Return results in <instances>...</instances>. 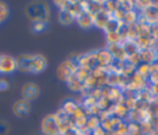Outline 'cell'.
<instances>
[{"mask_svg":"<svg viewBox=\"0 0 158 135\" xmlns=\"http://www.w3.org/2000/svg\"><path fill=\"white\" fill-rule=\"evenodd\" d=\"M30 111H31V103L22 98L16 100L12 105V113L17 118H23V116L28 115Z\"/></svg>","mask_w":158,"mask_h":135,"instance_id":"obj_11","label":"cell"},{"mask_svg":"<svg viewBox=\"0 0 158 135\" xmlns=\"http://www.w3.org/2000/svg\"><path fill=\"white\" fill-rule=\"evenodd\" d=\"M141 15L144 17L147 25H154V24H158V9H157V7L152 6V7L147 9L146 11L141 12Z\"/></svg>","mask_w":158,"mask_h":135,"instance_id":"obj_19","label":"cell"},{"mask_svg":"<svg viewBox=\"0 0 158 135\" xmlns=\"http://www.w3.org/2000/svg\"><path fill=\"white\" fill-rule=\"evenodd\" d=\"M135 97L139 102V104H149L152 102V99L154 98L148 87L142 89V90H139V92H137V93H135Z\"/></svg>","mask_w":158,"mask_h":135,"instance_id":"obj_21","label":"cell"},{"mask_svg":"<svg viewBox=\"0 0 158 135\" xmlns=\"http://www.w3.org/2000/svg\"><path fill=\"white\" fill-rule=\"evenodd\" d=\"M96 62H98V67H100V68H106V67L111 66L112 63H115L114 57L106 48L96 50Z\"/></svg>","mask_w":158,"mask_h":135,"instance_id":"obj_12","label":"cell"},{"mask_svg":"<svg viewBox=\"0 0 158 135\" xmlns=\"http://www.w3.org/2000/svg\"><path fill=\"white\" fill-rule=\"evenodd\" d=\"M90 135H107V133H106V131L104 130V128L100 125V126H98L95 130H93Z\"/></svg>","mask_w":158,"mask_h":135,"instance_id":"obj_46","label":"cell"},{"mask_svg":"<svg viewBox=\"0 0 158 135\" xmlns=\"http://www.w3.org/2000/svg\"><path fill=\"white\" fill-rule=\"evenodd\" d=\"M42 135H60L54 114H47L41 121Z\"/></svg>","mask_w":158,"mask_h":135,"instance_id":"obj_5","label":"cell"},{"mask_svg":"<svg viewBox=\"0 0 158 135\" xmlns=\"http://www.w3.org/2000/svg\"><path fill=\"white\" fill-rule=\"evenodd\" d=\"M96 105H98V108L100 109V111H102V110H107V109H110V107H111L112 104H111L106 98H100V99L98 100Z\"/></svg>","mask_w":158,"mask_h":135,"instance_id":"obj_39","label":"cell"},{"mask_svg":"<svg viewBox=\"0 0 158 135\" xmlns=\"http://www.w3.org/2000/svg\"><path fill=\"white\" fill-rule=\"evenodd\" d=\"M139 128H141V133L142 135H149L153 130H154V124H153V120L151 121H143L139 124Z\"/></svg>","mask_w":158,"mask_h":135,"instance_id":"obj_33","label":"cell"},{"mask_svg":"<svg viewBox=\"0 0 158 135\" xmlns=\"http://www.w3.org/2000/svg\"><path fill=\"white\" fill-rule=\"evenodd\" d=\"M111 19H112V17H111V14L107 12V11L104 9V10H101L100 12H98L96 15H94V26L98 27V28L104 30L105 26L107 25V22H109Z\"/></svg>","mask_w":158,"mask_h":135,"instance_id":"obj_14","label":"cell"},{"mask_svg":"<svg viewBox=\"0 0 158 135\" xmlns=\"http://www.w3.org/2000/svg\"><path fill=\"white\" fill-rule=\"evenodd\" d=\"M9 15H10V9H9L7 4L4 1H0V24L5 22L7 20Z\"/></svg>","mask_w":158,"mask_h":135,"instance_id":"obj_32","label":"cell"},{"mask_svg":"<svg viewBox=\"0 0 158 135\" xmlns=\"http://www.w3.org/2000/svg\"><path fill=\"white\" fill-rule=\"evenodd\" d=\"M102 98H106L111 104L122 103L125 99V92L117 87H104L102 88Z\"/></svg>","mask_w":158,"mask_h":135,"instance_id":"obj_7","label":"cell"},{"mask_svg":"<svg viewBox=\"0 0 158 135\" xmlns=\"http://www.w3.org/2000/svg\"><path fill=\"white\" fill-rule=\"evenodd\" d=\"M139 56H141V62L142 63L152 64L153 62H156V50L147 48V50L139 51Z\"/></svg>","mask_w":158,"mask_h":135,"instance_id":"obj_23","label":"cell"},{"mask_svg":"<svg viewBox=\"0 0 158 135\" xmlns=\"http://www.w3.org/2000/svg\"><path fill=\"white\" fill-rule=\"evenodd\" d=\"M10 87V83L6 78H0V92H5Z\"/></svg>","mask_w":158,"mask_h":135,"instance_id":"obj_45","label":"cell"},{"mask_svg":"<svg viewBox=\"0 0 158 135\" xmlns=\"http://www.w3.org/2000/svg\"><path fill=\"white\" fill-rule=\"evenodd\" d=\"M100 125H101V121H100L99 116H96V115H89V116H88V120H86L85 126H86L90 131L95 130V129H96L98 126H100Z\"/></svg>","mask_w":158,"mask_h":135,"instance_id":"obj_30","label":"cell"},{"mask_svg":"<svg viewBox=\"0 0 158 135\" xmlns=\"http://www.w3.org/2000/svg\"><path fill=\"white\" fill-rule=\"evenodd\" d=\"M148 107H149L154 119H158V98H153L152 102L148 104Z\"/></svg>","mask_w":158,"mask_h":135,"instance_id":"obj_40","label":"cell"},{"mask_svg":"<svg viewBox=\"0 0 158 135\" xmlns=\"http://www.w3.org/2000/svg\"><path fill=\"white\" fill-rule=\"evenodd\" d=\"M53 114H54V118H56V121H57V125H58V129H59L60 135L65 134L67 131H69L70 129L74 128L72 116H69L68 114H65L60 108L56 113H53Z\"/></svg>","mask_w":158,"mask_h":135,"instance_id":"obj_4","label":"cell"},{"mask_svg":"<svg viewBox=\"0 0 158 135\" xmlns=\"http://www.w3.org/2000/svg\"><path fill=\"white\" fill-rule=\"evenodd\" d=\"M105 37H106L107 45H117V43L122 42V38H121V35H120L118 31L107 32V33H105Z\"/></svg>","mask_w":158,"mask_h":135,"instance_id":"obj_28","label":"cell"},{"mask_svg":"<svg viewBox=\"0 0 158 135\" xmlns=\"http://www.w3.org/2000/svg\"><path fill=\"white\" fill-rule=\"evenodd\" d=\"M148 87V82L146 78H143L142 76H139L137 72H135L127 81L126 88H125V94L130 93V94H135L144 88Z\"/></svg>","mask_w":158,"mask_h":135,"instance_id":"obj_3","label":"cell"},{"mask_svg":"<svg viewBox=\"0 0 158 135\" xmlns=\"http://www.w3.org/2000/svg\"><path fill=\"white\" fill-rule=\"evenodd\" d=\"M110 110H111V114L121 120H127V116H128V113L130 110L125 107L123 103H116V104H112L110 107Z\"/></svg>","mask_w":158,"mask_h":135,"instance_id":"obj_17","label":"cell"},{"mask_svg":"<svg viewBox=\"0 0 158 135\" xmlns=\"http://www.w3.org/2000/svg\"><path fill=\"white\" fill-rule=\"evenodd\" d=\"M69 12H72L75 19L81 14L84 12V9H83V4L81 1H69V5H68V9H67Z\"/></svg>","mask_w":158,"mask_h":135,"instance_id":"obj_27","label":"cell"},{"mask_svg":"<svg viewBox=\"0 0 158 135\" xmlns=\"http://www.w3.org/2000/svg\"><path fill=\"white\" fill-rule=\"evenodd\" d=\"M90 73H91V71H89L86 68H83V67H78L75 73H74V78H77L79 82L84 83V81L90 76Z\"/></svg>","mask_w":158,"mask_h":135,"instance_id":"obj_29","label":"cell"},{"mask_svg":"<svg viewBox=\"0 0 158 135\" xmlns=\"http://www.w3.org/2000/svg\"><path fill=\"white\" fill-rule=\"evenodd\" d=\"M47 58L43 54H33V62H32V73L38 74L42 73L47 68Z\"/></svg>","mask_w":158,"mask_h":135,"instance_id":"obj_15","label":"cell"},{"mask_svg":"<svg viewBox=\"0 0 158 135\" xmlns=\"http://www.w3.org/2000/svg\"><path fill=\"white\" fill-rule=\"evenodd\" d=\"M56 6H57V9H58V11H64V10H67L68 9V5H69V1H63V0H60V1H54L53 2Z\"/></svg>","mask_w":158,"mask_h":135,"instance_id":"obj_43","label":"cell"},{"mask_svg":"<svg viewBox=\"0 0 158 135\" xmlns=\"http://www.w3.org/2000/svg\"><path fill=\"white\" fill-rule=\"evenodd\" d=\"M79 107H80V103H79L78 100H74V99H65V100L63 102L60 109H62L65 114H68L69 116H72V115L77 111V109H78Z\"/></svg>","mask_w":158,"mask_h":135,"instance_id":"obj_20","label":"cell"},{"mask_svg":"<svg viewBox=\"0 0 158 135\" xmlns=\"http://www.w3.org/2000/svg\"><path fill=\"white\" fill-rule=\"evenodd\" d=\"M138 17H139V12L136 11L135 9L133 10H130V11H126L125 12V16H123V24L126 26L137 24L138 22Z\"/></svg>","mask_w":158,"mask_h":135,"instance_id":"obj_24","label":"cell"},{"mask_svg":"<svg viewBox=\"0 0 158 135\" xmlns=\"http://www.w3.org/2000/svg\"><path fill=\"white\" fill-rule=\"evenodd\" d=\"M67 87H68V89L70 90V92H73V93H81L83 90H84V84L81 83V82H79L77 78H70L67 83Z\"/></svg>","mask_w":158,"mask_h":135,"instance_id":"obj_26","label":"cell"},{"mask_svg":"<svg viewBox=\"0 0 158 135\" xmlns=\"http://www.w3.org/2000/svg\"><path fill=\"white\" fill-rule=\"evenodd\" d=\"M58 21H59V24L68 26V25H72L73 22H75V16L72 12H69L68 10L58 11Z\"/></svg>","mask_w":158,"mask_h":135,"instance_id":"obj_22","label":"cell"},{"mask_svg":"<svg viewBox=\"0 0 158 135\" xmlns=\"http://www.w3.org/2000/svg\"><path fill=\"white\" fill-rule=\"evenodd\" d=\"M153 6V1H135V10L139 14Z\"/></svg>","mask_w":158,"mask_h":135,"instance_id":"obj_34","label":"cell"},{"mask_svg":"<svg viewBox=\"0 0 158 135\" xmlns=\"http://www.w3.org/2000/svg\"><path fill=\"white\" fill-rule=\"evenodd\" d=\"M78 66L70 59H65L63 61L62 63H59V66L57 67V71H56V74H57V78L60 81V82H64L67 83L70 78L74 77V73L77 71Z\"/></svg>","mask_w":158,"mask_h":135,"instance_id":"obj_2","label":"cell"},{"mask_svg":"<svg viewBox=\"0 0 158 135\" xmlns=\"http://www.w3.org/2000/svg\"><path fill=\"white\" fill-rule=\"evenodd\" d=\"M10 124L6 120H0V135H7L10 133Z\"/></svg>","mask_w":158,"mask_h":135,"instance_id":"obj_42","label":"cell"},{"mask_svg":"<svg viewBox=\"0 0 158 135\" xmlns=\"http://www.w3.org/2000/svg\"><path fill=\"white\" fill-rule=\"evenodd\" d=\"M127 123H128V133H127V135H142L139 124L131 123V121H127Z\"/></svg>","mask_w":158,"mask_h":135,"instance_id":"obj_37","label":"cell"},{"mask_svg":"<svg viewBox=\"0 0 158 135\" xmlns=\"http://www.w3.org/2000/svg\"><path fill=\"white\" fill-rule=\"evenodd\" d=\"M122 121H123V120H121V119H118V118L111 115V116H109L107 119H105V120L101 121V126L104 128V130H105L107 134H110V133H112Z\"/></svg>","mask_w":158,"mask_h":135,"instance_id":"obj_18","label":"cell"},{"mask_svg":"<svg viewBox=\"0 0 158 135\" xmlns=\"http://www.w3.org/2000/svg\"><path fill=\"white\" fill-rule=\"evenodd\" d=\"M0 25H1V24H0Z\"/></svg>","mask_w":158,"mask_h":135,"instance_id":"obj_49","label":"cell"},{"mask_svg":"<svg viewBox=\"0 0 158 135\" xmlns=\"http://www.w3.org/2000/svg\"><path fill=\"white\" fill-rule=\"evenodd\" d=\"M17 62V71L22 73H32V62H33V54L23 53L16 58Z\"/></svg>","mask_w":158,"mask_h":135,"instance_id":"obj_10","label":"cell"},{"mask_svg":"<svg viewBox=\"0 0 158 135\" xmlns=\"http://www.w3.org/2000/svg\"><path fill=\"white\" fill-rule=\"evenodd\" d=\"M128 64H131V66H133V67H136L137 68V66L139 64V63H142L141 62V56H139V52H135V53H132V54H128L127 56V61H126Z\"/></svg>","mask_w":158,"mask_h":135,"instance_id":"obj_35","label":"cell"},{"mask_svg":"<svg viewBox=\"0 0 158 135\" xmlns=\"http://www.w3.org/2000/svg\"><path fill=\"white\" fill-rule=\"evenodd\" d=\"M31 28H32L33 32H36V33H41V32L46 31V28H47V22H42V21L32 22Z\"/></svg>","mask_w":158,"mask_h":135,"instance_id":"obj_36","label":"cell"},{"mask_svg":"<svg viewBox=\"0 0 158 135\" xmlns=\"http://www.w3.org/2000/svg\"><path fill=\"white\" fill-rule=\"evenodd\" d=\"M147 82H148V85L158 84V72L157 73H151L149 77H148V79H147Z\"/></svg>","mask_w":158,"mask_h":135,"instance_id":"obj_44","label":"cell"},{"mask_svg":"<svg viewBox=\"0 0 158 135\" xmlns=\"http://www.w3.org/2000/svg\"><path fill=\"white\" fill-rule=\"evenodd\" d=\"M25 14L32 22L42 21L48 24L51 17V9L46 1H31L26 5Z\"/></svg>","mask_w":158,"mask_h":135,"instance_id":"obj_1","label":"cell"},{"mask_svg":"<svg viewBox=\"0 0 158 135\" xmlns=\"http://www.w3.org/2000/svg\"><path fill=\"white\" fill-rule=\"evenodd\" d=\"M17 71L16 58L10 54H0V74L9 76Z\"/></svg>","mask_w":158,"mask_h":135,"instance_id":"obj_6","label":"cell"},{"mask_svg":"<svg viewBox=\"0 0 158 135\" xmlns=\"http://www.w3.org/2000/svg\"><path fill=\"white\" fill-rule=\"evenodd\" d=\"M75 22L78 24V26L80 28H84V30H88L90 27L94 26V15L89 14V12H81L77 19H75Z\"/></svg>","mask_w":158,"mask_h":135,"instance_id":"obj_16","label":"cell"},{"mask_svg":"<svg viewBox=\"0 0 158 135\" xmlns=\"http://www.w3.org/2000/svg\"><path fill=\"white\" fill-rule=\"evenodd\" d=\"M148 88H149V90H151V93H152V95H153L154 98H158V84H153V85H148Z\"/></svg>","mask_w":158,"mask_h":135,"instance_id":"obj_47","label":"cell"},{"mask_svg":"<svg viewBox=\"0 0 158 135\" xmlns=\"http://www.w3.org/2000/svg\"><path fill=\"white\" fill-rule=\"evenodd\" d=\"M104 9L107 11V12H114L115 10L120 9V1H105V6Z\"/></svg>","mask_w":158,"mask_h":135,"instance_id":"obj_38","label":"cell"},{"mask_svg":"<svg viewBox=\"0 0 158 135\" xmlns=\"http://www.w3.org/2000/svg\"><path fill=\"white\" fill-rule=\"evenodd\" d=\"M120 7L126 12V11H130V10H133L135 9V1H131V0H126V1H120Z\"/></svg>","mask_w":158,"mask_h":135,"instance_id":"obj_41","label":"cell"},{"mask_svg":"<svg viewBox=\"0 0 158 135\" xmlns=\"http://www.w3.org/2000/svg\"><path fill=\"white\" fill-rule=\"evenodd\" d=\"M122 103L125 104V107H126L130 111L139 107V102L136 99L135 94H130V93H126V94H125V99H123Z\"/></svg>","mask_w":158,"mask_h":135,"instance_id":"obj_25","label":"cell"},{"mask_svg":"<svg viewBox=\"0 0 158 135\" xmlns=\"http://www.w3.org/2000/svg\"><path fill=\"white\" fill-rule=\"evenodd\" d=\"M88 116H89V114H88L86 109H84V108L80 105V107L77 109V111L72 115V120H73L74 128H83V126H85L86 120H88Z\"/></svg>","mask_w":158,"mask_h":135,"instance_id":"obj_13","label":"cell"},{"mask_svg":"<svg viewBox=\"0 0 158 135\" xmlns=\"http://www.w3.org/2000/svg\"><path fill=\"white\" fill-rule=\"evenodd\" d=\"M136 72H137L139 76H142L143 78L148 79V77H149V74H151L149 64H147V63H139V64L137 66V68H136Z\"/></svg>","mask_w":158,"mask_h":135,"instance_id":"obj_31","label":"cell"},{"mask_svg":"<svg viewBox=\"0 0 158 135\" xmlns=\"http://www.w3.org/2000/svg\"><path fill=\"white\" fill-rule=\"evenodd\" d=\"M63 135H83L77 128H73V129H70L69 131H67L65 134H63Z\"/></svg>","mask_w":158,"mask_h":135,"instance_id":"obj_48","label":"cell"},{"mask_svg":"<svg viewBox=\"0 0 158 135\" xmlns=\"http://www.w3.org/2000/svg\"><path fill=\"white\" fill-rule=\"evenodd\" d=\"M41 90H40V85L35 82H27L22 85V89H21V97L22 99L27 100V102H32V100H36L40 95Z\"/></svg>","mask_w":158,"mask_h":135,"instance_id":"obj_8","label":"cell"},{"mask_svg":"<svg viewBox=\"0 0 158 135\" xmlns=\"http://www.w3.org/2000/svg\"><path fill=\"white\" fill-rule=\"evenodd\" d=\"M106 50L111 53V56L114 57L115 62H120V63H125L127 61V53L123 48V46L121 43L117 45H107Z\"/></svg>","mask_w":158,"mask_h":135,"instance_id":"obj_9","label":"cell"}]
</instances>
